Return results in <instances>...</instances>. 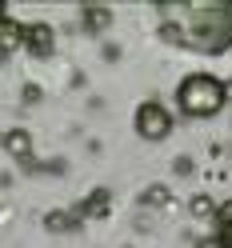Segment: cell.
<instances>
[{
  "mask_svg": "<svg viewBox=\"0 0 232 248\" xmlns=\"http://www.w3.org/2000/svg\"><path fill=\"white\" fill-rule=\"evenodd\" d=\"M180 108L188 116H212L224 108V84L212 76H188L180 84Z\"/></svg>",
  "mask_w": 232,
  "mask_h": 248,
  "instance_id": "cell-1",
  "label": "cell"
},
{
  "mask_svg": "<svg viewBox=\"0 0 232 248\" xmlns=\"http://www.w3.org/2000/svg\"><path fill=\"white\" fill-rule=\"evenodd\" d=\"M168 124H172V120H168V112L160 104H140V108H136V132L148 136V140H164Z\"/></svg>",
  "mask_w": 232,
  "mask_h": 248,
  "instance_id": "cell-2",
  "label": "cell"
},
{
  "mask_svg": "<svg viewBox=\"0 0 232 248\" xmlns=\"http://www.w3.org/2000/svg\"><path fill=\"white\" fill-rule=\"evenodd\" d=\"M24 36H28V44H32V52H40V56L52 52V28L48 24H32Z\"/></svg>",
  "mask_w": 232,
  "mask_h": 248,
  "instance_id": "cell-3",
  "label": "cell"
},
{
  "mask_svg": "<svg viewBox=\"0 0 232 248\" xmlns=\"http://www.w3.org/2000/svg\"><path fill=\"white\" fill-rule=\"evenodd\" d=\"M20 40H24V28L20 24H12V20L0 24V48H16Z\"/></svg>",
  "mask_w": 232,
  "mask_h": 248,
  "instance_id": "cell-4",
  "label": "cell"
},
{
  "mask_svg": "<svg viewBox=\"0 0 232 248\" xmlns=\"http://www.w3.org/2000/svg\"><path fill=\"white\" fill-rule=\"evenodd\" d=\"M4 144H8L12 156H28V152H32V140H28V132H20V128H16V132H8V140H4Z\"/></svg>",
  "mask_w": 232,
  "mask_h": 248,
  "instance_id": "cell-5",
  "label": "cell"
},
{
  "mask_svg": "<svg viewBox=\"0 0 232 248\" xmlns=\"http://www.w3.org/2000/svg\"><path fill=\"white\" fill-rule=\"evenodd\" d=\"M192 212H196V216H212L216 208H212V200H208V196H192Z\"/></svg>",
  "mask_w": 232,
  "mask_h": 248,
  "instance_id": "cell-6",
  "label": "cell"
},
{
  "mask_svg": "<svg viewBox=\"0 0 232 248\" xmlns=\"http://www.w3.org/2000/svg\"><path fill=\"white\" fill-rule=\"evenodd\" d=\"M216 216H220V224L232 232V200H228V204H220V208H216Z\"/></svg>",
  "mask_w": 232,
  "mask_h": 248,
  "instance_id": "cell-7",
  "label": "cell"
},
{
  "mask_svg": "<svg viewBox=\"0 0 232 248\" xmlns=\"http://www.w3.org/2000/svg\"><path fill=\"white\" fill-rule=\"evenodd\" d=\"M4 20H8V16H4V4H0V24H4Z\"/></svg>",
  "mask_w": 232,
  "mask_h": 248,
  "instance_id": "cell-8",
  "label": "cell"
}]
</instances>
